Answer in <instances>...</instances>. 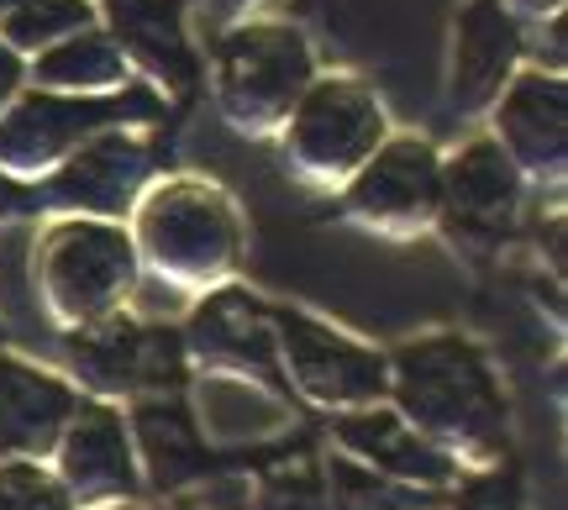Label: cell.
Masks as SVG:
<instances>
[{
	"label": "cell",
	"instance_id": "obj_3",
	"mask_svg": "<svg viewBox=\"0 0 568 510\" xmlns=\"http://www.w3.org/2000/svg\"><path fill=\"white\" fill-rule=\"evenodd\" d=\"M353 201L364 211H422L432 201V164H426V147H395L389 159L374 164Z\"/></svg>",
	"mask_w": 568,
	"mask_h": 510
},
{
	"label": "cell",
	"instance_id": "obj_9",
	"mask_svg": "<svg viewBox=\"0 0 568 510\" xmlns=\"http://www.w3.org/2000/svg\"><path fill=\"white\" fill-rule=\"evenodd\" d=\"M0 6H6V0H0Z\"/></svg>",
	"mask_w": 568,
	"mask_h": 510
},
{
	"label": "cell",
	"instance_id": "obj_4",
	"mask_svg": "<svg viewBox=\"0 0 568 510\" xmlns=\"http://www.w3.org/2000/svg\"><path fill=\"white\" fill-rule=\"evenodd\" d=\"M510 201H516V184L500 169L495 147H474L458 174H453V216L464 222H506Z\"/></svg>",
	"mask_w": 568,
	"mask_h": 510
},
{
	"label": "cell",
	"instance_id": "obj_6",
	"mask_svg": "<svg viewBox=\"0 0 568 510\" xmlns=\"http://www.w3.org/2000/svg\"><path fill=\"white\" fill-rule=\"evenodd\" d=\"M0 510H63V506L48 479H38V473H27V469H11V473H0Z\"/></svg>",
	"mask_w": 568,
	"mask_h": 510
},
{
	"label": "cell",
	"instance_id": "obj_1",
	"mask_svg": "<svg viewBox=\"0 0 568 510\" xmlns=\"http://www.w3.org/2000/svg\"><path fill=\"white\" fill-rule=\"evenodd\" d=\"M516 53V27L506 21V11L495 0H474L464 11V48H458V101H479L495 90L500 69Z\"/></svg>",
	"mask_w": 568,
	"mask_h": 510
},
{
	"label": "cell",
	"instance_id": "obj_5",
	"mask_svg": "<svg viewBox=\"0 0 568 510\" xmlns=\"http://www.w3.org/2000/svg\"><path fill=\"white\" fill-rule=\"evenodd\" d=\"M74 21H84L80 0H27L17 11V21H11V32L27 42H38V38H48V32H59V27H74Z\"/></svg>",
	"mask_w": 568,
	"mask_h": 510
},
{
	"label": "cell",
	"instance_id": "obj_8",
	"mask_svg": "<svg viewBox=\"0 0 568 510\" xmlns=\"http://www.w3.org/2000/svg\"><path fill=\"white\" fill-rule=\"evenodd\" d=\"M11 80H17V63H11V59H6V53H0V95L11 90Z\"/></svg>",
	"mask_w": 568,
	"mask_h": 510
},
{
	"label": "cell",
	"instance_id": "obj_7",
	"mask_svg": "<svg viewBox=\"0 0 568 510\" xmlns=\"http://www.w3.org/2000/svg\"><path fill=\"white\" fill-rule=\"evenodd\" d=\"M347 437H358V442H395V427L389 421H379V427H347ZM400 458L395 463H406V469H422L426 479H443V463H432V452H422V448H395Z\"/></svg>",
	"mask_w": 568,
	"mask_h": 510
},
{
	"label": "cell",
	"instance_id": "obj_2",
	"mask_svg": "<svg viewBox=\"0 0 568 510\" xmlns=\"http://www.w3.org/2000/svg\"><path fill=\"white\" fill-rule=\"evenodd\" d=\"M63 406H69V395L59 385H48V379L27 374V368L0 364V442L38 437Z\"/></svg>",
	"mask_w": 568,
	"mask_h": 510
}]
</instances>
